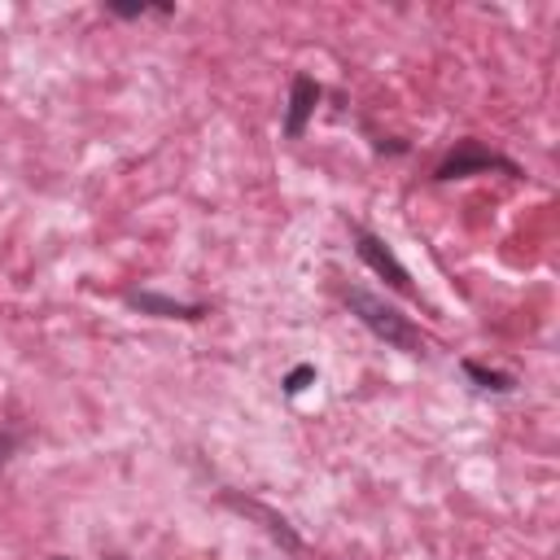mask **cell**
<instances>
[{"label": "cell", "mask_w": 560, "mask_h": 560, "mask_svg": "<svg viewBox=\"0 0 560 560\" xmlns=\"http://www.w3.org/2000/svg\"><path fill=\"white\" fill-rule=\"evenodd\" d=\"M346 306H350V315H354L376 341H385V346H394V350H402V354H420V346H424L420 328H416L394 302H385L381 293L350 284V289H346Z\"/></svg>", "instance_id": "1"}, {"label": "cell", "mask_w": 560, "mask_h": 560, "mask_svg": "<svg viewBox=\"0 0 560 560\" xmlns=\"http://www.w3.org/2000/svg\"><path fill=\"white\" fill-rule=\"evenodd\" d=\"M486 171H503V175H512V179L525 175L512 158H503V153H494V149H486L481 140L468 136V140H455V149L438 162L433 179H438V184H451V179H468V175H486Z\"/></svg>", "instance_id": "2"}, {"label": "cell", "mask_w": 560, "mask_h": 560, "mask_svg": "<svg viewBox=\"0 0 560 560\" xmlns=\"http://www.w3.org/2000/svg\"><path fill=\"white\" fill-rule=\"evenodd\" d=\"M354 232V254H359V262H368L394 293H402V298H411L416 293V284H411V276H407V267L394 258V249L376 236V232H368V228H350Z\"/></svg>", "instance_id": "3"}, {"label": "cell", "mask_w": 560, "mask_h": 560, "mask_svg": "<svg viewBox=\"0 0 560 560\" xmlns=\"http://www.w3.org/2000/svg\"><path fill=\"white\" fill-rule=\"evenodd\" d=\"M127 306L140 311V315H158V319H206L210 306L206 302H184V298H171V293H158V289H131L127 293Z\"/></svg>", "instance_id": "4"}, {"label": "cell", "mask_w": 560, "mask_h": 560, "mask_svg": "<svg viewBox=\"0 0 560 560\" xmlns=\"http://www.w3.org/2000/svg\"><path fill=\"white\" fill-rule=\"evenodd\" d=\"M319 96H324V88H319L311 74H293V83H289V105H284V136H289V140H302V136H306V122L315 118Z\"/></svg>", "instance_id": "5"}, {"label": "cell", "mask_w": 560, "mask_h": 560, "mask_svg": "<svg viewBox=\"0 0 560 560\" xmlns=\"http://www.w3.org/2000/svg\"><path fill=\"white\" fill-rule=\"evenodd\" d=\"M223 503L228 508H236L241 516H254V521H262V529L284 547V551H302V538H298V529L280 516V512H271L267 503H258V499H241V494H223Z\"/></svg>", "instance_id": "6"}, {"label": "cell", "mask_w": 560, "mask_h": 560, "mask_svg": "<svg viewBox=\"0 0 560 560\" xmlns=\"http://www.w3.org/2000/svg\"><path fill=\"white\" fill-rule=\"evenodd\" d=\"M459 372H464V381L477 389V394H516V376L512 372H499V368H486V363H477V359H464L459 363Z\"/></svg>", "instance_id": "7"}, {"label": "cell", "mask_w": 560, "mask_h": 560, "mask_svg": "<svg viewBox=\"0 0 560 560\" xmlns=\"http://www.w3.org/2000/svg\"><path fill=\"white\" fill-rule=\"evenodd\" d=\"M105 13H114V18H122V22H140V18H171L175 13V4H122V0H105Z\"/></svg>", "instance_id": "8"}, {"label": "cell", "mask_w": 560, "mask_h": 560, "mask_svg": "<svg viewBox=\"0 0 560 560\" xmlns=\"http://www.w3.org/2000/svg\"><path fill=\"white\" fill-rule=\"evenodd\" d=\"M18 446H22V433H18V429H9V424H0V472L13 464Z\"/></svg>", "instance_id": "9"}, {"label": "cell", "mask_w": 560, "mask_h": 560, "mask_svg": "<svg viewBox=\"0 0 560 560\" xmlns=\"http://www.w3.org/2000/svg\"><path fill=\"white\" fill-rule=\"evenodd\" d=\"M306 381H315V368L311 363H302V368H293L289 376H284V394L293 398V394H302L306 389Z\"/></svg>", "instance_id": "10"}, {"label": "cell", "mask_w": 560, "mask_h": 560, "mask_svg": "<svg viewBox=\"0 0 560 560\" xmlns=\"http://www.w3.org/2000/svg\"><path fill=\"white\" fill-rule=\"evenodd\" d=\"M48 560H70V556H48Z\"/></svg>", "instance_id": "11"}, {"label": "cell", "mask_w": 560, "mask_h": 560, "mask_svg": "<svg viewBox=\"0 0 560 560\" xmlns=\"http://www.w3.org/2000/svg\"><path fill=\"white\" fill-rule=\"evenodd\" d=\"M109 560H122V556H109Z\"/></svg>", "instance_id": "12"}]
</instances>
